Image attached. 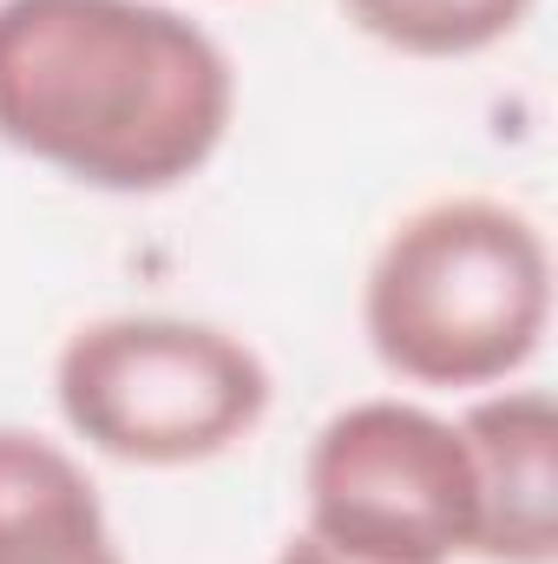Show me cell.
<instances>
[{
  "label": "cell",
  "mask_w": 558,
  "mask_h": 564,
  "mask_svg": "<svg viewBox=\"0 0 558 564\" xmlns=\"http://www.w3.org/2000/svg\"><path fill=\"white\" fill-rule=\"evenodd\" d=\"M237 119L230 53L164 0H0V144L112 191L197 177Z\"/></svg>",
  "instance_id": "1"
},
{
  "label": "cell",
  "mask_w": 558,
  "mask_h": 564,
  "mask_svg": "<svg viewBox=\"0 0 558 564\" xmlns=\"http://www.w3.org/2000/svg\"><path fill=\"white\" fill-rule=\"evenodd\" d=\"M375 361L415 388H500L552 328V250L500 197H440L388 230L362 282Z\"/></svg>",
  "instance_id": "2"
},
{
  "label": "cell",
  "mask_w": 558,
  "mask_h": 564,
  "mask_svg": "<svg viewBox=\"0 0 558 564\" xmlns=\"http://www.w3.org/2000/svg\"><path fill=\"white\" fill-rule=\"evenodd\" d=\"M53 394L66 426L119 466H204L264 426L270 368L211 322L106 315L60 348Z\"/></svg>",
  "instance_id": "3"
},
{
  "label": "cell",
  "mask_w": 558,
  "mask_h": 564,
  "mask_svg": "<svg viewBox=\"0 0 558 564\" xmlns=\"http://www.w3.org/2000/svg\"><path fill=\"white\" fill-rule=\"evenodd\" d=\"M309 539L362 564H453L480 545V492L460 426L415 401L329 414L302 459Z\"/></svg>",
  "instance_id": "4"
},
{
  "label": "cell",
  "mask_w": 558,
  "mask_h": 564,
  "mask_svg": "<svg viewBox=\"0 0 558 564\" xmlns=\"http://www.w3.org/2000/svg\"><path fill=\"white\" fill-rule=\"evenodd\" d=\"M460 440L480 492L486 564H552L558 558V414L546 388H500L460 414Z\"/></svg>",
  "instance_id": "5"
},
{
  "label": "cell",
  "mask_w": 558,
  "mask_h": 564,
  "mask_svg": "<svg viewBox=\"0 0 558 564\" xmlns=\"http://www.w3.org/2000/svg\"><path fill=\"white\" fill-rule=\"evenodd\" d=\"M0 564H126L86 466L26 426H0Z\"/></svg>",
  "instance_id": "6"
},
{
  "label": "cell",
  "mask_w": 558,
  "mask_h": 564,
  "mask_svg": "<svg viewBox=\"0 0 558 564\" xmlns=\"http://www.w3.org/2000/svg\"><path fill=\"white\" fill-rule=\"evenodd\" d=\"M539 0H342V13L408 59H473L526 26Z\"/></svg>",
  "instance_id": "7"
},
{
  "label": "cell",
  "mask_w": 558,
  "mask_h": 564,
  "mask_svg": "<svg viewBox=\"0 0 558 564\" xmlns=\"http://www.w3.org/2000/svg\"><path fill=\"white\" fill-rule=\"evenodd\" d=\"M277 564H362V558H342V552H329L322 539L302 532V539H289V545L277 552Z\"/></svg>",
  "instance_id": "8"
}]
</instances>
